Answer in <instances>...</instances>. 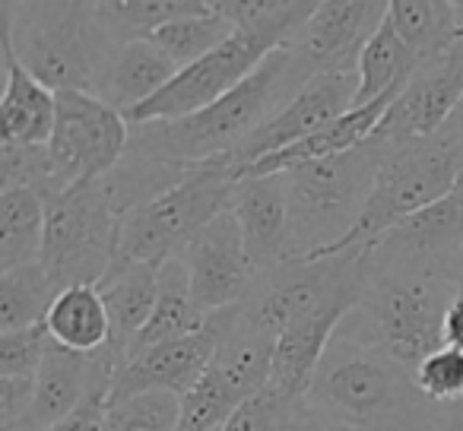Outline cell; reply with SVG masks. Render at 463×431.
I'll return each mask as SVG.
<instances>
[{
	"label": "cell",
	"instance_id": "1",
	"mask_svg": "<svg viewBox=\"0 0 463 431\" xmlns=\"http://www.w3.org/2000/svg\"><path fill=\"white\" fill-rule=\"evenodd\" d=\"M311 73L292 48H277L264 64L241 80L229 96L216 105L197 111L181 121L130 124L128 153L159 159L178 168H197L219 162L235 146L248 140L254 130L277 117L298 92L308 86Z\"/></svg>",
	"mask_w": 463,
	"mask_h": 431
},
{
	"label": "cell",
	"instance_id": "2",
	"mask_svg": "<svg viewBox=\"0 0 463 431\" xmlns=\"http://www.w3.org/2000/svg\"><path fill=\"white\" fill-rule=\"evenodd\" d=\"M305 406L359 431H438L441 418V406L416 390L410 371L343 330H336Z\"/></svg>",
	"mask_w": 463,
	"mask_h": 431
},
{
	"label": "cell",
	"instance_id": "3",
	"mask_svg": "<svg viewBox=\"0 0 463 431\" xmlns=\"http://www.w3.org/2000/svg\"><path fill=\"white\" fill-rule=\"evenodd\" d=\"M454 298L444 273L378 267L368 258L365 295L340 330L412 374L444 346V317Z\"/></svg>",
	"mask_w": 463,
	"mask_h": 431
},
{
	"label": "cell",
	"instance_id": "4",
	"mask_svg": "<svg viewBox=\"0 0 463 431\" xmlns=\"http://www.w3.org/2000/svg\"><path fill=\"white\" fill-rule=\"evenodd\" d=\"M0 42L54 92L96 96L115 54L99 4H0Z\"/></svg>",
	"mask_w": 463,
	"mask_h": 431
},
{
	"label": "cell",
	"instance_id": "5",
	"mask_svg": "<svg viewBox=\"0 0 463 431\" xmlns=\"http://www.w3.org/2000/svg\"><path fill=\"white\" fill-rule=\"evenodd\" d=\"M384 146L368 140L349 153L317 159L279 172L289 203V260L315 264L324 260L362 220L374 191Z\"/></svg>",
	"mask_w": 463,
	"mask_h": 431
},
{
	"label": "cell",
	"instance_id": "6",
	"mask_svg": "<svg viewBox=\"0 0 463 431\" xmlns=\"http://www.w3.org/2000/svg\"><path fill=\"white\" fill-rule=\"evenodd\" d=\"M239 187L241 181L225 165L191 168L165 193L124 212L115 264L165 267L168 260H178L200 229L235 206Z\"/></svg>",
	"mask_w": 463,
	"mask_h": 431
},
{
	"label": "cell",
	"instance_id": "7",
	"mask_svg": "<svg viewBox=\"0 0 463 431\" xmlns=\"http://www.w3.org/2000/svg\"><path fill=\"white\" fill-rule=\"evenodd\" d=\"M460 165L438 136L422 143H403V146H384L374 191L368 197L362 220L324 260L349 251L368 254L391 229L448 197L460 184Z\"/></svg>",
	"mask_w": 463,
	"mask_h": 431
},
{
	"label": "cell",
	"instance_id": "8",
	"mask_svg": "<svg viewBox=\"0 0 463 431\" xmlns=\"http://www.w3.org/2000/svg\"><path fill=\"white\" fill-rule=\"evenodd\" d=\"M121 210L109 184L90 181L45 200V245L39 264L58 292L73 286H99L118 258Z\"/></svg>",
	"mask_w": 463,
	"mask_h": 431
},
{
	"label": "cell",
	"instance_id": "9",
	"mask_svg": "<svg viewBox=\"0 0 463 431\" xmlns=\"http://www.w3.org/2000/svg\"><path fill=\"white\" fill-rule=\"evenodd\" d=\"M130 124L121 111L90 92H58V121L45 146V200L77 184L102 181L124 162Z\"/></svg>",
	"mask_w": 463,
	"mask_h": 431
},
{
	"label": "cell",
	"instance_id": "10",
	"mask_svg": "<svg viewBox=\"0 0 463 431\" xmlns=\"http://www.w3.org/2000/svg\"><path fill=\"white\" fill-rule=\"evenodd\" d=\"M277 42L267 39L260 33H248V29H235L229 42L200 58L197 64L184 67L165 89L146 105L128 115V124H153V121H181L197 111L216 105L222 96H229L241 80H248L267 54L277 52Z\"/></svg>",
	"mask_w": 463,
	"mask_h": 431
},
{
	"label": "cell",
	"instance_id": "11",
	"mask_svg": "<svg viewBox=\"0 0 463 431\" xmlns=\"http://www.w3.org/2000/svg\"><path fill=\"white\" fill-rule=\"evenodd\" d=\"M355 92H359V70L317 73L277 117H270L264 127L254 130L225 159L210 162V165H225L239 174L241 168L254 165V162L267 159L279 149H289L296 143L308 140V136L321 134L324 127H330L355 108Z\"/></svg>",
	"mask_w": 463,
	"mask_h": 431
},
{
	"label": "cell",
	"instance_id": "12",
	"mask_svg": "<svg viewBox=\"0 0 463 431\" xmlns=\"http://www.w3.org/2000/svg\"><path fill=\"white\" fill-rule=\"evenodd\" d=\"M178 260L184 264L187 279H191L194 302L206 317L241 305L251 295L254 279H258L251 260H248L239 220L232 210L213 220L206 229H200Z\"/></svg>",
	"mask_w": 463,
	"mask_h": 431
},
{
	"label": "cell",
	"instance_id": "13",
	"mask_svg": "<svg viewBox=\"0 0 463 431\" xmlns=\"http://www.w3.org/2000/svg\"><path fill=\"white\" fill-rule=\"evenodd\" d=\"M463 102V42L454 52L419 64L387 115L381 117L374 140L384 146L422 143L441 134L457 105Z\"/></svg>",
	"mask_w": 463,
	"mask_h": 431
},
{
	"label": "cell",
	"instance_id": "14",
	"mask_svg": "<svg viewBox=\"0 0 463 431\" xmlns=\"http://www.w3.org/2000/svg\"><path fill=\"white\" fill-rule=\"evenodd\" d=\"M387 7L391 4H374V0L317 4L289 48L308 67L311 77L330 70H355L362 48L384 26Z\"/></svg>",
	"mask_w": 463,
	"mask_h": 431
},
{
	"label": "cell",
	"instance_id": "15",
	"mask_svg": "<svg viewBox=\"0 0 463 431\" xmlns=\"http://www.w3.org/2000/svg\"><path fill=\"white\" fill-rule=\"evenodd\" d=\"M463 248V178L438 203L419 210L406 222L384 235L368 251L378 267H406L448 276L450 264Z\"/></svg>",
	"mask_w": 463,
	"mask_h": 431
},
{
	"label": "cell",
	"instance_id": "16",
	"mask_svg": "<svg viewBox=\"0 0 463 431\" xmlns=\"http://www.w3.org/2000/svg\"><path fill=\"white\" fill-rule=\"evenodd\" d=\"M219 330L213 323V317L206 321V327L200 333H191L184 340H172L153 346L146 352L134 355L128 365L118 371L115 387H111V403L121 399L140 397V393H175L184 397L187 390L203 380V374L210 371L213 355H216Z\"/></svg>",
	"mask_w": 463,
	"mask_h": 431
},
{
	"label": "cell",
	"instance_id": "17",
	"mask_svg": "<svg viewBox=\"0 0 463 431\" xmlns=\"http://www.w3.org/2000/svg\"><path fill=\"white\" fill-rule=\"evenodd\" d=\"M232 212L239 220L254 273L264 276L279 270L289 260V203H286L283 174L245 178Z\"/></svg>",
	"mask_w": 463,
	"mask_h": 431
},
{
	"label": "cell",
	"instance_id": "18",
	"mask_svg": "<svg viewBox=\"0 0 463 431\" xmlns=\"http://www.w3.org/2000/svg\"><path fill=\"white\" fill-rule=\"evenodd\" d=\"M213 323L219 330L216 355H213V371L222 378L235 397L245 399L258 397L270 387L273 378V355H277V340L258 327L245 314L241 305L225 308L213 314Z\"/></svg>",
	"mask_w": 463,
	"mask_h": 431
},
{
	"label": "cell",
	"instance_id": "19",
	"mask_svg": "<svg viewBox=\"0 0 463 431\" xmlns=\"http://www.w3.org/2000/svg\"><path fill=\"white\" fill-rule=\"evenodd\" d=\"M4 52V96H0V117H4V143L16 146H48L58 121V92L35 80L14 48L0 42Z\"/></svg>",
	"mask_w": 463,
	"mask_h": 431
},
{
	"label": "cell",
	"instance_id": "20",
	"mask_svg": "<svg viewBox=\"0 0 463 431\" xmlns=\"http://www.w3.org/2000/svg\"><path fill=\"white\" fill-rule=\"evenodd\" d=\"M159 270L162 267L149 264H115L109 270V276L99 283V292H102L105 311H109L111 321L109 349L121 361V368L128 361L130 346H134L137 336L143 333V327L153 317L156 295H159Z\"/></svg>",
	"mask_w": 463,
	"mask_h": 431
},
{
	"label": "cell",
	"instance_id": "21",
	"mask_svg": "<svg viewBox=\"0 0 463 431\" xmlns=\"http://www.w3.org/2000/svg\"><path fill=\"white\" fill-rule=\"evenodd\" d=\"M178 67L165 58L156 45L149 42H130V45H118L111 54V64L102 77L96 96L124 117L156 98L175 77Z\"/></svg>",
	"mask_w": 463,
	"mask_h": 431
},
{
	"label": "cell",
	"instance_id": "22",
	"mask_svg": "<svg viewBox=\"0 0 463 431\" xmlns=\"http://www.w3.org/2000/svg\"><path fill=\"white\" fill-rule=\"evenodd\" d=\"M210 317L197 308L191 292V279H187V270L181 260H168L159 270V295H156V308L149 323L143 327V333L137 336V342L130 346L128 361L134 355L146 352L153 346H162V342L172 340H184L191 333H200L206 327ZM124 361V365H128Z\"/></svg>",
	"mask_w": 463,
	"mask_h": 431
},
{
	"label": "cell",
	"instance_id": "23",
	"mask_svg": "<svg viewBox=\"0 0 463 431\" xmlns=\"http://www.w3.org/2000/svg\"><path fill=\"white\" fill-rule=\"evenodd\" d=\"M48 336L80 355H96L111 342V321L99 286H73L54 298L48 311Z\"/></svg>",
	"mask_w": 463,
	"mask_h": 431
},
{
	"label": "cell",
	"instance_id": "24",
	"mask_svg": "<svg viewBox=\"0 0 463 431\" xmlns=\"http://www.w3.org/2000/svg\"><path fill=\"white\" fill-rule=\"evenodd\" d=\"M45 245V197L33 187H0V273L39 264Z\"/></svg>",
	"mask_w": 463,
	"mask_h": 431
},
{
	"label": "cell",
	"instance_id": "25",
	"mask_svg": "<svg viewBox=\"0 0 463 431\" xmlns=\"http://www.w3.org/2000/svg\"><path fill=\"white\" fill-rule=\"evenodd\" d=\"M387 23L419 61H435L460 45L457 7L448 0H391Z\"/></svg>",
	"mask_w": 463,
	"mask_h": 431
},
{
	"label": "cell",
	"instance_id": "26",
	"mask_svg": "<svg viewBox=\"0 0 463 431\" xmlns=\"http://www.w3.org/2000/svg\"><path fill=\"white\" fill-rule=\"evenodd\" d=\"M422 61L400 42L393 26L384 20V26L372 35L359 54V92H355V108H365L381 98H397L410 77L419 70Z\"/></svg>",
	"mask_w": 463,
	"mask_h": 431
},
{
	"label": "cell",
	"instance_id": "27",
	"mask_svg": "<svg viewBox=\"0 0 463 431\" xmlns=\"http://www.w3.org/2000/svg\"><path fill=\"white\" fill-rule=\"evenodd\" d=\"M213 0H105L99 4V16L115 45L146 42L162 26L181 20V16L206 14Z\"/></svg>",
	"mask_w": 463,
	"mask_h": 431
},
{
	"label": "cell",
	"instance_id": "28",
	"mask_svg": "<svg viewBox=\"0 0 463 431\" xmlns=\"http://www.w3.org/2000/svg\"><path fill=\"white\" fill-rule=\"evenodd\" d=\"M235 26L225 16L222 4L213 0L206 14H194V16H181V20L162 26L159 33L149 35V45H156L168 61H172L178 70L197 64L200 58H206L210 52H216L222 42L232 39Z\"/></svg>",
	"mask_w": 463,
	"mask_h": 431
},
{
	"label": "cell",
	"instance_id": "29",
	"mask_svg": "<svg viewBox=\"0 0 463 431\" xmlns=\"http://www.w3.org/2000/svg\"><path fill=\"white\" fill-rule=\"evenodd\" d=\"M58 295V286L52 283L42 264L0 273V333H16V330L45 323Z\"/></svg>",
	"mask_w": 463,
	"mask_h": 431
},
{
	"label": "cell",
	"instance_id": "30",
	"mask_svg": "<svg viewBox=\"0 0 463 431\" xmlns=\"http://www.w3.org/2000/svg\"><path fill=\"white\" fill-rule=\"evenodd\" d=\"M241 399L222 384L216 371H206L194 390L181 397L178 431H222L229 425L232 412L239 409Z\"/></svg>",
	"mask_w": 463,
	"mask_h": 431
},
{
	"label": "cell",
	"instance_id": "31",
	"mask_svg": "<svg viewBox=\"0 0 463 431\" xmlns=\"http://www.w3.org/2000/svg\"><path fill=\"white\" fill-rule=\"evenodd\" d=\"M181 397L175 393H140L111 403L102 431H178Z\"/></svg>",
	"mask_w": 463,
	"mask_h": 431
},
{
	"label": "cell",
	"instance_id": "32",
	"mask_svg": "<svg viewBox=\"0 0 463 431\" xmlns=\"http://www.w3.org/2000/svg\"><path fill=\"white\" fill-rule=\"evenodd\" d=\"M416 390L431 406L463 403V352L454 346H441L412 371Z\"/></svg>",
	"mask_w": 463,
	"mask_h": 431
},
{
	"label": "cell",
	"instance_id": "33",
	"mask_svg": "<svg viewBox=\"0 0 463 431\" xmlns=\"http://www.w3.org/2000/svg\"><path fill=\"white\" fill-rule=\"evenodd\" d=\"M48 342L52 336L45 323L16 330V333H0V380L35 378L48 352Z\"/></svg>",
	"mask_w": 463,
	"mask_h": 431
},
{
	"label": "cell",
	"instance_id": "34",
	"mask_svg": "<svg viewBox=\"0 0 463 431\" xmlns=\"http://www.w3.org/2000/svg\"><path fill=\"white\" fill-rule=\"evenodd\" d=\"M302 406H289L270 390L258 393V397L245 399L239 409L232 412L229 425L222 431H289L292 418Z\"/></svg>",
	"mask_w": 463,
	"mask_h": 431
},
{
	"label": "cell",
	"instance_id": "35",
	"mask_svg": "<svg viewBox=\"0 0 463 431\" xmlns=\"http://www.w3.org/2000/svg\"><path fill=\"white\" fill-rule=\"evenodd\" d=\"M109 399H111L109 387H99V390H92L71 416L61 418V422L52 425L48 431H102L105 412H109Z\"/></svg>",
	"mask_w": 463,
	"mask_h": 431
},
{
	"label": "cell",
	"instance_id": "36",
	"mask_svg": "<svg viewBox=\"0 0 463 431\" xmlns=\"http://www.w3.org/2000/svg\"><path fill=\"white\" fill-rule=\"evenodd\" d=\"M289 431H359V428H353V425L340 422V418H330V416H324V412L302 406V409L296 412V418H292Z\"/></svg>",
	"mask_w": 463,
	"mask_h": 431
},
{
	"label": "cell",
	"instance_id": "37",
	"mask_svg": "<svg viewBox=\"0 0 463 431\" xmlns=\"http://www.w3.org/2000/svg\"><path fill=\"white\" fill-rule=\"evenodd\" d=\"M438 140H441L444 146H448V153L454 155V162L460 165V174H463V102L457 105V111L450 115V121L441 127Z\"/></svg>",
	"mask_w": 463,
	"mask_h": 431
},
{
	"label": "cell",
	"instance_id": "38",
	"mask_svg": "<svg viewBox=\"0 0 463 431\" xmlns=\"http://www.w3.org/2000/svg\"><path fill=\"white\" fill-rule=\"evenodd\" d=\"M444 346H454L463 352V295H457L444 317Z\"/></svg>",
	"mask_w": 463,
	"mask_h": 431
},
{
	"label": "cell",
	"instance_id": "39",
	"mask_svg": "<svg viewBox=\"0 0 463 431\" xmlns=\"http://www.w3.org/2000/svg\"><path fill=\"white\" fill-rule=\"evenodd\" d=\"M438 431H463V403H457V406H441Z\"/></svg>",
	"mask_w": 463,
	"mask_h": 431
},
{
	"label": "cell",
	"instance_id": "40",
	"mask_svg": "<svg viewBox=\"0 0 463 431\" xmlns=\"http://www.w3.org/2000/svg\"><path fill=\"white\" fill-rule=\"evenodd\" d=\"M448 279H450V283H454L457 295H463V248H460V254H457V258H454V264H450Z\"/></svg>",
	"mask_w": 463,
	"mask_h": 431
}]
</instances>
